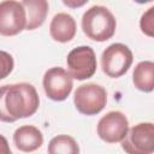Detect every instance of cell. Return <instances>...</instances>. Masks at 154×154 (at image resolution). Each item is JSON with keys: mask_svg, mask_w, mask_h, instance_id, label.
Listing matches in <instances>:
<instances>
[{"mask_svg": "<svg viewBox=\"0 0 154 154\" xmlns=\"http://www.w3.org/2000/svg\"><path fill=\"white\" fill-rule=\"evenodd\" d=\"M134 61L131 49L120 42L109 45L101 54V69L111 78L122 77L128 72Z\"/></svg>", "mask_w": 154, "mask_h": 154, "instance_id": "obj_4", "label": "cell"}, {"mask_svg": "<svg viewBox=\"0 0 154 154\" xmlns=\"http://www.w3.org/2000/svg\"><path fill=\"white\" fill-rule=\"evenodd\" d=\"M77 31V24L75 18L66 13V12H59L54 14V17L51 20L49 24V35L51 37L60 43L70 42Z\"/></svg>", "mask_w": 154, "mask_h": 154, "instance_id": "obj_10", "label": "cell"}, {"mask_svg": "<svg viewBox=\"0 0 154 154\" xmlns=\"http://www.w3.org/2000/svg\"><path fill=\"white\" fill-rule=\"evenodd\" d=\"M129 131V120L120 111L107 112L97 123V136L106 143H122Z\"/></svg>", "mask_w": 154, "mask_h": 154, "instance_id": "obj_9", "label": "cell"}, {"mask_svg": "<svg viewBox=\"0 0 154 154\" xmlns=\"http://www.w3.org/2000/svg\"><path fill=\"white\" fill-rule=\"evenodd\" d=\"M23 6L26 11V30H35L40 28L48 13V2L46 0H23Z\"/></svg>", "mask_w": 154, "mask_h": 154, "instance_id": "obj_13", "label": "cell"}, {"mask_svg": "<svg viewBox=\"0 0 154 154\" xmlns=\"http://www.w3.org/2000/svg\"><path fill=\"white\" fill-rule=\"evenodd\" d=\"M42 87L48 99L53 101L66 100L73 88V78L67 70L54 66L48 69L42 78Z\"/></svg>", "mask_w": 154, "mask_h": 154, "instance_id": "obj_8", "label": "cell"}, {"mask_svg": "<svg viewBox=\"0 0 154 154\" xmlns=\"http://www.w3.org/2000/svg\"><path fill=\"white\" fill-rule=\"evenodd\" d=\"M1 64H2V73H1L0 78L4 79L13 70V58H12V55L6 53L5 51H1Z\"/></svg>", "mask_w": 154, "mask_h": 154, "instance_id": "obj_16", "label": "cell"}, {"mask_svg": "<svg viewBox=\"0 0 154 154\" xmlns=\"http://www.w3.org/2000/svg\"><path fill=\"white\" fill-rule=\"evenodd\" d=\"M13 143L18 150L31 153L41 148L43 144V135L41 130L34 125H22L13 132Z\"/></svg>", "mask_w": 154, "mask_h": 154, "instance_id": "obj_11", "label": "cell"}, {"mask_svg": "<svg viewBox=\"0 0 154 154\" xmlns=\"http://www.w3.org/2000/svg\"><path fill=\"white\" fill-rule=\"evenodd\" d=\"M140 29L146 36L154 38V5L142 13L140 18Z\"/></svg>", "mask_w": 154, "mask_h": 154, "instance_id": "obj_15", "label": "cell"}, {"mask_svg": "<svg viewBox=\"0 0 154 154\" xmlns=\"http://www.w3.org/2000/svg\"><path fill=\"white\" fill-rule=\"evenodd\" d=\"M26 11L22 1L5 0L0 2V34L16 36L26 29Z\"/></svg>", "mask_w": 154, "mask_h": 154, "instance_id": "obj_7", "label": "cell"}, {"mask_svg": "<svg viewBox=\"0 0 154 154\" xmlns=\"http://www.w3.org/2000/svg\"><path fill=\"white\" fill-rule=\"evenodd\" d=\"M132 83L136 89L143 93L154 90V61H140L132 72Z\"/></svg>", "mask_w": 154, "mask_h": 154, "instance_id": "obj_12", "label": "cell"}, {"mask_svg": "<svg viewBox=\"0 0 154 154\" xmlns=\"http://www.w3.org/2000/svg\"><path fill=\"white\" fill-rule=\"evenodd\" d=\"M48 154H79V146L77 141L70 135L54 136L47 147Z\"/></svg>", "mask_w": 154, "mask_h": 154, "instance_id": "obj_14", "label": "cell"}, {"mask_svg": "<svg viewBox=\"0 0 154 154\" xmlns=\"http://www.w3.org/2000/svg\"><path fill=\"white\" fill-rule=\"evenodd\" d=\"M66 65L71 77L77 81L93 77L97 67L94 49L89 46H78L71 49L66 57Z\"/></svg>", "mask_w": 154, "mask_h": 154, "instance_id": "obj_5", "label": "cell"}, {"mask_svg": "<svg viewBox=\"0 0 154 154\" xmlns=\"http://www.w3.org/2000/svg\"><path fill=\"white\" fill-rule=\"evenodd\" d=\"M73 103L81 114H99L107 103V91L102 85L96 83L82 84L73 93Z\"/></svg>", "mask_w": 154, "mask_h": 154, "instance_id": "obj_3", "label": "cell"}, {"mask_svg": "<svg viewBox=\"0 0 154 154\" xmlns=\"http://www.w3.org/2000/svg\"><path fill=\"white\" fill-rule=\"evenodd\" d=\"M64 5L70 6V7H78V6H83L84 4H87L88 1H81V2H73V1H63Z\"/></svg>", "mask_w": 154, "mask_h": 154, "instance_id": "obj_18", "label": "cell"}, {"mask_svg": "<svg viewBox=\"0 0 154 154\" xmlns=\"http://www.w3.org/2000/svg\"><path fill=\"white\" fill-rule=\"evenodd\" d=\"M1 154H13L7 144V140L4 135H1Z\"/></svg>", "mask_w": 154, "mask_h": 154, "instance_id": "obj_17", "label": "cell"}, {"mask_svg": "<svg viewBox=\"0 0 154 154\" xmlns=\"http://www.w3.org/2000/svg\"><path fill=\"white\" fill-rule=\"evenodd\" d=\"M117 20L113 13L105 6L94 5L82 16V30L84 35L96 42H105L113 37Z\"/></svg>", "mask_w": 154, "mask_h": 154, "instance_id": "obj_2", "label": "cell"}, {"mask_svg": "<svg viewBox=\"0 0 154 154\" xmlns=\"http://www.w3.org/2000/svg\"><path fill=\"white\" fill-rule=\"evenodd\" d=\"M40 106L36 88L26 82L5 84L0 93V120L14 123L34 116Z\"/></svg>", "mask_w": 154, "mask_h": 154, "instance_id": "obj_1", "label": "cell"}, {"mask_svg": "<svg viewBox=\"0 0 154 154\" xmlns=\"http://www.w3.org/2000/svg\"><path fill=\"white\" fill-rule=\"evenodd\" d=\"M122 148L126 154L154 153V123H138L129 129L122 141Z\"/></svg>", "mask_w": 154, "mask_h": 154, "instance_id": "obj_6", "label": "cell"}]
</instances>
